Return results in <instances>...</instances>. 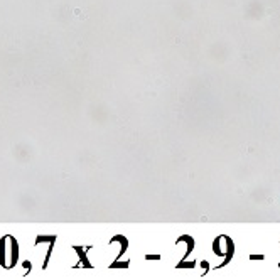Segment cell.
<instances>
[{
	"label": "cell",
	"instance_id": "1",
	"mask_svg": "<svg viewBox=\"0 0 280 280\" xmlns=\"http://www.w3.org/2000/svg\"><path fill=\"white\" fill-rule=\"evenodd\" d=\"M17 262V245L12 236H5L0 241V263L5 268H12Z\"/></svg>",
	"mask_w": 280,
	"mask_h": 280
}]
</instances>
